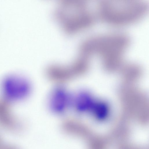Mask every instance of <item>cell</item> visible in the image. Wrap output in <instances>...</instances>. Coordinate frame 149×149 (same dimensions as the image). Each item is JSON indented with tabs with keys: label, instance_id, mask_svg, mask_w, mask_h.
Masks as SVG:
<instances>
[{
	"label": "cell",
	"instance_id": "7a4b0ae2",
	"mask_svg": "<svg viewBox=\"0 0 149 149\" xmlns=\"http://www.w3.org/2000/svg\"><path fill=\"white\" fill-rule=\"evenodd\" d=\"M148 4L144 1L104 0L98 5L100 18L108 23L124 25L134 23L144 15Z\"/></svg>",
	"mask_w": 149,
	"mask_h": 149
},
{
	"label": "cell",
	"instance_id": "52a82bcc",
	"mask_svg": "<svg viewBox=\"0 0 149 149\" xmlns=\"http://www.w3.org/2000/svg\"><path fill=\"white\" fill-rule=\"evenodd\" d=\"M96 99L88 92H80L73 100V105L76 111L78 112L90 113Z\"/></svg>",
	"mask_w": 149,
	"mask_h": 149
},
{
	"label": "cell",
	"instance_id": "3957f363",
	"mask_svg": "<svg viewBox=\"0 0 149 149\" xmlns=\"http://www.w3.org/2000/svg\"><path fill=\"white\" fill-rule=\"evenodd\" d=\"M119 97L125 115L141 124L149 118L148 100L141 90L132 85L124 84L118 92Z\"/></svg>",
	"mask_w": 149,
	"mask_h": 149
},
{
	"label": "cell",
	"instance_id": "30bf717a",
	"mask_svg": "<svg viewBox=\"0 0 149 149\" xmlns=\"http://www.w3.org/2000/svg\"><path fill=\"white\" fill-rule=\"evenodd\" d=\"M118 149H145L141 147L132 145H124L121 146Z\"/></svg>",
	"mask_w": 149,
	"mask_h": 149
},
{
	"label": "cell",
	"instance_id": "9c48e42d",
	"mask_svg": "<svg viewBox=\"0 0 149 149\" xmlns=\"http://www.w3.org/2000/svg\"><path fill=\"white\" fill-rule=\"evenodd\" d=\"M63 127L66 132L83 138H88L91 135L88 128L84 124L73 120H68L63 123Z\"/></svg>",
	"mask_w": 149,
	"mask_h": 149
},
{
	"label": "cell",
	"instance_id": "ba28073f",
	"mask_svg": "<svg viewBox=\"0 0 149 149\" xmlns=\"http://www.w3.org/2000/svg\"><path fill=\"white\" fill-rule=\"evenodd\" d=\"M13 80L10 82L8 81V84L6 85V89L8 94L13 97H24L28 93L29 90V86L28 83L25 80L20 79L12 78Z\"/></svg>",
	"mask_w": 149,
	"mask_h": 149
},
{
	"label": "cell",
	"instance_id": "6da1fadb",
	"mask_svg": "<svg viewBox=\"0 0 149 149\" xmlns=\"http://www.w3.org/2000/svg\"><path fill=\"white\" fill-rule=\"evenodd\" d=\"M130 42L129 38L124 34L98 35L84 40L80 49L82 55L89 58L94 54L100 56L104 68L112 72L123 65V54Z\"/></svg>",
	"mask_w": 149,
	"mask_h": 149
},
{
	"label": "cell",
	"instance_id": "277c9868",
	"mask_svg": "<svg viewBox=\"0 0 149 149\" xmlns=\"http://www.w3.org/2000/svg\"><path fill=\"white\" fill-rule=\"evenodd\" d=\"M89 65L88 61L79 58L69 66H51L47 69V74L50 79L62 82L85 73L88 69Z\"/></svg>",
	"mask_w": 149,
	"mask_h": 149
},
{
	"label": "cell",
	"instance_id": "8992f818",
	"mask_svg": "<svg viewBox=\"0 0 149 149\" xmlns=\"http://www.w3.org/2000/svg\"><path fill=\"white\" fill-rule=\"evenodd\" d=\"M120 69L121 77L125 84L132 85L139 80L143 73L141 68L134 63L123 64Z\"/></svg>",
	"mask_w": 149,
	"mask_h": 149
},
{
	"label": "cell",
	"instance_id": "5b68a950",
	"mask_svg": "<svg viewBox=\"0 0 149 149\" xmlns=\"http://www.w3.org/2000/svg\"><path fill=\"white\" fill-rule=\"evenodd\" d=\"M50 99V106L54 112L61 113L64 112L71 101L70 96L63 87H57L53 91Z\"/></svg>",
	"mask_w": 149,
	"mask_h": 149
}]
</instances>
